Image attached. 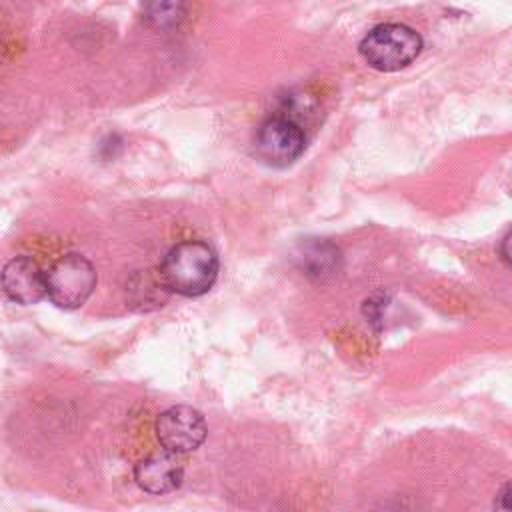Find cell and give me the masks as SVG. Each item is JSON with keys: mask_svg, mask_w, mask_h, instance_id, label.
Returning a JSON list of instances; mask_svg holds the SVG:
<instances>
[{"mask_svg": "<svg viewBox=\"0 0 512 512\" xmlns=\"http://www.w3.org/2000/svg\"><path fill=\"white\" fill-rule=\"evenodd\" d=\"M158 274L168 292L194 298L208 292L216 282L218 256L202 240H184L168 250Z\"/></svg>", "mask_w": 512, "mask_h": 512, "instance_id": "cell-1", "label": "cell"}, {"mask_svg": "<svg viewBox=\"0 0 512 512\" xmlns=\"http://www.w3.org/2000/svg\"><path fill=\"white\" fill-rule=\"evenodd\" d=\"M364 62L380 72H396L416 60L422 38L406 24L374 26L358 46Z\"/></svg>", "mask_w": 512, "mask_h": 512, "instance_id": "cell-2", "label": "cell"}, {"mask_svg": "<svg viewBox=\"0 0 512 512\" xmlns=\"http://www.w3.org/2000/svg\"><path fill=\"white\" fill-rule=\"evenodd\" d=\"M96 286V270L88 258L70 252L46 270V296L64 310L80 308Z\"/></svg>", "mask_w": 512, "mask_h": 512, "instance_id": "cell-3", "label": "cell"}, {"mask_svg": "<svg viewBox=\"0 0 512 512\" xmlns=\"http://www.w3.org/2000/svg\"><path fill=\"white\" fill-rule=\"evenodd\" d=\"M304 148V130L292 118L270 116L256 132V154L268 166L286 168L302 156Z\"/></svg>", "mask_w": 512, "mask_h": 512, "instance_id": "cell-4", "label": "cell"}, {"mask_svg": "<svg viewBox=\"0 0 512 512\" xmlns=\"http://www.w3.org/2000/svg\"><path fill=\"white\" fill-rule=\"evenodd\" d=\"M158 442L174 454H186L196 450L206 438L204 416L192 406H172L156 418Z\"/></svg>", "mask_w": 512, "mask_h": 512, "instance_id": "cell-5", "label": "cell"}, {"mask_svg": "<svg viewBox=\"0 0 512 512\" xmlns=\"http://www.w3.org/2000/svg\"><path fill=\"white\" fill-rule=\"evenodd\" d=\"M0 286L12 302L36 304L46 296V272L30 256H16L4 264Z\"/></svg>", "mask_w": 512, "mask_h": 512, "instance_id": "cell-6", "label": "cell"}, {"mask_svg": "<svg viewBox=\"0 0 512 512\" xmlns=\"http://www.w3.org/2000/svg\"><path fill=\"white\" fill-rule=\"evenodd\" d=\"M184 470L174 452H156L140 460L134 468L136 484L150 494H166L182 484Z\"/></svg>", "mask_w": 512, "mask_h": 512, "instance_id": "cell-7", "label": "cell"}, {"mask_svg": "<svg viewBox=\"0 0 512 512\" xmlns=\"http://www.w3.org/2000/svg\"><path fill=\"white\" fill-rule=\"evenodd\" d=\"M142 14L152 28L168 30L182 22L186 14V2L184 0H144Z\"/></svg>", "mask_w": 512, "mask_h": 512, "instance_id": "cell-8", "label": "cell"}, {"mask_svg": "<svg viewBox=\"0 0 512 512\" xmlns=\"http://www.w3.org/2000/svg\"><path fill=\"white\" fill-rule=\"evenodd\" d=\"M302 260L308 268L306 274H314V276L330 274L336 268L338 250L328 242H314L304 250Z\"/></svg>", "mask_w": 512, "mask_h": 512, "instance_id": "cell-9", "label": "cell"}, {"mask_svg": "<svg viewBox=\"0 0 512 512\" xmlns=\"http://www.w3.org/2000/svg\"><path fill=\"white\" fill-rule=\"evenodd\" d=\"M508 494H510V484H504L502 490H500V494H498V500L494 502V506L500 508V510H508V504H506Z\"/></svg>", "mask_w": 512, "mask_h": 512, "instance_id": "cell-10", "label": "cell"}, {"mask_svg": "<svg viewBox=\"0 0 512 512\" xmlns=\"http://www.w3.org/2000/svg\"><path fill=\"white\" fill-rule=\"evenodd\" d=\"M508 244H510V234H506V236L502 238V246H500V256H502V260H504V264H506V266L510 264V252H508Z\"/></svg>", "mask_w": 512, "mask_h": 512, "instance_id": "cell-11", "label": "cell"}]
</instances>
